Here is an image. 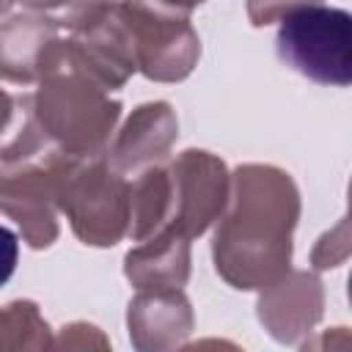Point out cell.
<instances>
[{
	"label": "cell",
	"instance_id": "obj_6",
	"mask_svg": "<svg viewBox=\"0 0 352 352\" xmlns=\"http://www.w3.org/2000/svg\"><path fill=\"white\" fill-rule=\"evenodd\" d=\"M170 176V220L184 236H201L212 223H217L231 198V173L220 157L204 148H187L173 162H168Z\"/></svg>",
	"mask_w": 352,
	"mask_h": 352
},
{
	"label": "cell",
	"instance_id": "obj_3",
	"mask_svg": "<svg viewBox=\"0 0 352 352\" xmlns=\"http://www.w3.org/2000/svg\"><path fill=\"white\" fill-rule=\"evenodd\" d=\"M253 25L278 16V58L319 85H352V14L322 3H250Z\"/></svg>",
	"mask_w": 352,
	"mask_h": 352
},
{
	"label": "cell",
	"instance_id": "obj_4",
	"mask_svg": "<svg viewBox=\"0 0 352 352\" xmlns=\"http://www.w3.org/2000/svg\"><path fill=\"white\" fill-rule=\"evenodd\" d=\"M55 170L58 209L66 214L74 236L94 248H113L129 234L132 184L116 173L104 157L50 154Z\"/></svg>",
	"mask_w": 352,
	"mask_h": 352
},
{
	"label": "cell",
	"instance_id": "obj_2",
	"mask_svg": "<svg viewBox=\"0 0 352 352\" xmlns=\"http://www.w3.org/2000/svg\"><path fill=\"white\" fill-rule=\"evenodd\" d=\"M33 110L50 146L72 157H104L121 118V102L110 99L107 88L47 52L38 66Z\"/></svg>",
	"mask_w": 352,
	"mask_h": 352
},
{
	"label": "cell",
	"instance_id": "obj_20",
	"mask_svg": "<svg viewBox=\"0 0 352 352\" xmlns=\"http://www.w3.org/2000/svg\"><path fill=\"white\" fill-rule=\"evenodd\" d=\"M346 297H349V305H352V272H349V280H346Z\"/></svg>",
	"mask_w": 352,
	"mask_h": 352
},
{
	"label": "cell",
	"instance_id": "obj_8",
	"mask_svg": "<svg viewBox=\"0 0 352 352\" xmlns=\"http://www.w3.org/2000/svg\"><path fill=\"white\" fill-rule=\"evenodd\" d=\"M324 314V283L316 272L289 270L280 280L258 292L256 316L278 344L302 341Z\"/></svg>",
	"mask_w": 352,
	"mask_h": 352
},
{
	"label": "cell",
	"instance_id": "obj_1",
	"mask_svg": "<svg viewBox=\"0 0 352 352\" xmlns=\"http://www.w3.org/2000/svg\"><path fill=\"white\" fill-rule=\"evenodd\" d=\"M300 220L294 179L261 162L231 173V198L212 236L217 275L239 292H264L289 272L292 234Z\"/></svg>",
	"mask_w": 352,
	"mask_h": 352
},
{
	"label": "cell",
	"instance_id": "obj_11",
	"mask_svg": "<svg viewBox=\"0 0 352 352\" xmlns=\"http://www.w3.org/2000/svg\"><path fill=\"white\" fill-rule=\"evenodd\" d=\"M179 138V118L168 102H146L129 113L124 126L116 132L104 160L107 165L126 176L143 173L160 165Z\"/></svg>",
	"mask_w": 352,
	"mask_h": 352
},
{
	"label": "cell",
	"instance_id": "obj_13",
	"mask_svg": "<svg viewBox=\"0 0 352 352\" xmlns=\"http://www.w3.org/2000/svg\"><path fill=\"white\" fill-rule=\"evenodd\" d=\"M52 151L55 148L50 146V140L36 118L33 96L6 94V124H3V148H0L3 168L36 162V160L50 157Z\"/></svg>",
	"mask_w": 352,
	"mask_h": 352
},
{
	"label": "cell",
	"instance_id": "obj_18",
	"mask_svg": "<svg viewBox=\"0 0 352 352\" xmlns=\"http://www.w3.org/2000/svg\"><path fill=\"white\" fill-rule=\"evenodd\" d=\"M300 352H352V327H327L305 338Z\"/></svg>",
	"mask_w": 352,
	"mask_h": 352
},
{
	"label": "cell",
	"instance_id": "obj_17",
	"mask_svg": "<svg viewBox=\"0 0 352 352\" xmlns=\"http://www.w3.org/2000/svg\"><path fill=\"white\" fill-rule=\"evenodd\" d=\"M47 352H113L107 333L91 322H69L55 336Z\"/></svg>",
	"mask_w": 352,
	"mask_h": 352
},
{
	"label": "cell",
	"instance_id": "obj_5",
	"mask_svg": "<svg viewBox=\"0 0 352 352\" xmlns=\"http://www.w3.org/2000/svg\"><path fill=\"white\" fill-rule=\"evenodd\" d=\"M118 14L129 33L138 72L148 80L179 82L195 69L201 38L190 22V6L118 3Z\"/></svg>",
	"mask_w": 352,
	"mask_h": 352
},
{
	"label": "cell",
	"instance_id": "obj_14",
	"mask_svg": "<svg viewBox=\"0 0 352 352\" xmlns=\"http://www.w3.org/2000/svg\"><path fill=\"white\" fill-rule=\"evenodd\" d=\"M170 220V176L168 165H154L132 182L129 190V239L143 242L162 231Z\"/></svg>",
	"mask_w": 352,
	"mask_h": 352
},
{
	"label": "cell",
	"instance_id": "obj_19",
	"mask_svg": "<svg viewBox=\"0 0 352 352\" xmlns=\"http://www.w3.org/2000/svg\"><path fill=\"white\" fill-rule=\"evenodd\" d=\"M179 352H245V349L228 338H198L192 344H184Z\"/></svg>",
	"mask_w": 352,
	"mask_h": 352
},
{
	"label": "cell",
	"instance_id": "obj_10",
	"mask_svg": "<svg viewBox=\"0 0 352 352\" xmlns=\"http://www.w3.org/2000/svg\"><path fill=\"white\" fill-rule=\"evenodd\" d=\"M60 36L55 6H3L0 69L6 82L28 85L38 80V66L50 44Z\"/></svg>",
	"mask_w": 352,
	"mask_h": 352
},
{
	"label": "cell",
	"instance_id": "obj_15",
	"mask_svg": "<svg viewBox=\"0 0 352 352\" xmlns=\"http://www.w3.org/2000/svg\"><path fill=\"white\" fill-rule=\"evenodd\" d=\"M52 333L38 305L14 300L0 314V352H47Z\"/></svg>",
	"mask_w": 352,
	"mask_h": 352
},
{
	"label": "cell",
	"instance_id": "obj_7",
	"mask_svg": "<svg viewBox=\"0 0 352 352\" xmlns=\"http://www.w3.org/2000/svg\"><path fill=\"white\" fill-rule=\"evenodd\" d=\"M0 206L33 250L50 248L58 239V190L50 157L3 168Z\"/></svg>",
	"mask_w": 352,
	"mask_h": 352
},
{
	"label": "cell",
	"instance_id": "obj_9",
	"mask_svg": "<svg viewBox=\"0 0 352 352\" xmlns=\"http://www.w3.org/2000/svg\"><path fill=\"white\" fill-rule=\"evenodd\" d=\"M195 327L182 289H143L126 305V330L135 352H179Z\"/></svg>",
	"mask_w": 352,
	"mask_h": 352
},
{
	"label": "cell",
	"instance_id": "obj_12",
	"mask_svg": "<svg viewBox=\"0 0 352 352\" xmlns=\"http://www.w3.org/2000/svg\"><path fill=\"white\" fill-rule=\"evenodd\" d=\"M124 275L143 289H182L190 278V236L162 228L124 256Z\"/></svg>",
	"mask_w": 352,
	"mask_h": 352
},
{
	"label": "cell",
	"instance_id": "obj_16",
	"mask_svg": "<svg viewBox=\"0 0 352 352\" xmlns=\"http://www.w3.org/2000/svg\"><path fill=\"white\" fill-rule=\"evenodd\" d=\"M349 256H352V179L346 187V214L316 239L311 250V264L314 270H333L344 264Z\"/></svg>",
	"mask_w": 352,
	"mask_h": 352
}]
</instances>
